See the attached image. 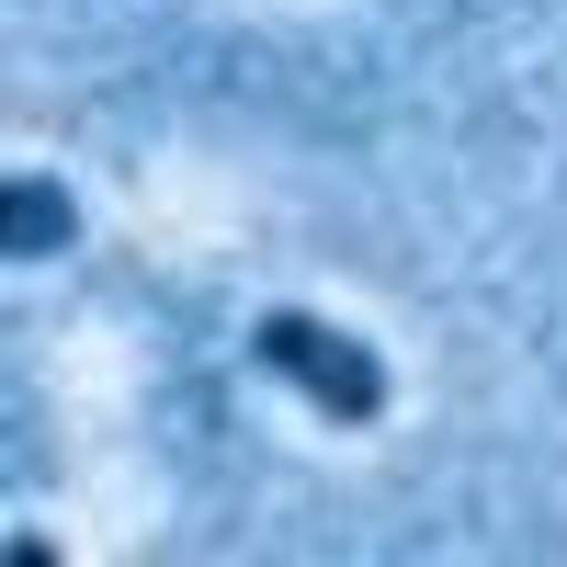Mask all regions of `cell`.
Listing matches in <instances>:
<instances>
[{
	"label": "cell",
	"mask_w": 567,
	"mask_h": 567,
	"mask_svg": "<svg viewBox=\"0 0 567 567\" xmlns=\"http://www.w3.org/2000/svg\"><path fill=\"white\" fill-rule=\"evenodd\" d=\"M250 352H261V374L272 386H296L329 432H374L386 420V352L374 341H352L341 318H307V307H272L261 329H250Z\"/></svg>",
	"instance_id": "obj_1"
},
{
	"label": "cell",
	"mask_w": 567,
	"mask_h": 567,
	"mask_svg": "<svg viewBox=\"0 0 567 567\" xmlns=\"http://www.w3.org/2000/svg\"><path fill=\"white\" fill-rule=\"evenodd\" d=\"M69 239H80V205H69L45 171H12V182H0V250H12V261H58Z\"/></svg>",
	"instance_id": "obj_2"
}]
</instances>
